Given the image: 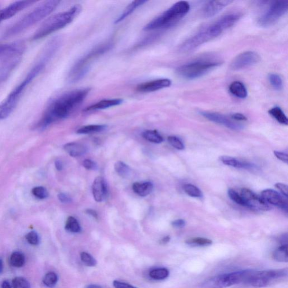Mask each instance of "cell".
Here are the masks:
<instances>
[{
    "label": "cell",
    "mask_w": 288,
    "mask_h": 288,
    "mask_svg": "<svg viewBox=\"0 0 288 288\" xmlns=\"http://www.w3.org/2000/svg\"><path fill=\"white\" fill-rule=\"evenodd\" d=\"M288 1H273L269 8L259 18L258 23L262 27L271 26L288 12Z\"/></svg>",
    "instance_id": "obj_11"
},
{
    "label": "cell",
    "mask_w": 288,
    "mask_h": 288,
    "mask_svg": "<svg viewBox=\"0 0 288 288\" xmlns=\"http://www.w3.org/2000/svg\"><path fill=\"white\" fill-rule=\"evenodd\" d=\"M32 194L36 198L39 199H45L49 196V192L47 189L43 187H37L33 188L32 190Z\"/></svg>",
    "instance_id": "obj_41"
},
{
    "label": "cell",
    "mask_w": 288,
    "mask_h": 288,
    "mask_svg": "<svg viewBox=\"0 0 288 288\" xmlns=\"http://www.w3.org/2000/svg\"><path fill=\"white\" fill-rule=\"evenodd\" d=\"M65 229L67 231L72 233H78L81 231V227L78 220L72 216L68 218Z\"/></svg>",
    "instance_id": "obj_33"
},
{
    "label": "cell",
    "mask_w": 288,
    "mask_h": 288,
    "mask_svg": "<svg viewBox=\"0 0 288 288\" xmlns=\"http://www.w3.org/2000/svg\"><path fill=\"white\" fill-rule=\"evenodd\" d=\"M241 17L240 13H231L222 17L214 23L204 27L194 36L186 40L181 46V52H191L204 43L217 38L224 31L233 26Z\"/></svg>",
    "instance_id": "obj_3"
},
{
    "label": "cell",
    "mask_w": 288,
    "mask_h": 288,
    "mask_svg": "<svg viewBox=\"0 0 288 288\" xmlns=\"http://www.w3.org/2000/svg\"><path fill=\"white\" fill-rule=\"evenodd\" d=\"M55 166H56V169L58 171H61L63 169V163L60 160H57L55 162Z\"/></svg>",
    "instance_id": "obj_53"
},
{
    "label": "cell",
    "mask_w": 288,
    "mask_h": 288,
    "mask_svg": "<svg viewBox=\"0 0 288 288\" xmlns=\"http://www.w3.org/2000/svg\"><path fill=\"white\" fill-rule=\"evenodd\" d=\"M134 192L140 196H146L150 194L153 190V184L151 182H135L133 185Z\"/></svg>",
    "instance_id": "obj_24"
},
{
    "label": "cell",
    "mask_w": 288,
    "mask_h": 288,
    "mask_svg": "<svg viewBox=\"0 0 288 288\" xmlns=\"http://www.w3.org/2000/svg\"><path fill=\"white\" fill-rule=\"evenodd\" d=\"M36 2L37 1H18L0 9V24L16 16L24 9L28 8Z\"/></svg>",
    "instance_id": "obj_15"
},
{
    "label": "cell",
    "mask_w": 288,
    "mask_h": 288,
    "mask_svg": "<svg viewBox=\"0 0 288 288\" xmlns=\"http://www.w3.org/2000/svg\"><path fill=\"white\" fill-rule=\"evenodd\" d=\"M80 257H81V261L83 264L88 266V267H95L97 265V261L96 259L89 253L86 252V251H83L80 254Z\"/></svg>",
    "instance_id": "obj_40"
},
{
    "label": "cell",
    "mask_w": 288,
    "mask_h": 288,
    "mask_svg": "<svg viewBox=\"0 0 288 288\" xmlns=\"http://www.w3.org/2000/svg\"><path fill=\"white\" fill-rule=\"evenodd\" d=\"M229 91L233 96L240 98V99H245L248 96L246 86L240 81H235L231 83L229 86Z\"/></svg>",
    "instance_id": "obj_26"
},
{
    "label": "cell",
    "mask_w": 288,
    "mask_h": 288,
    "mask_svg": "<svg viewBox=\"0 0 288 288\" xmlns=\"http://www.w3.org/2000/svg\"><path fill=\"white\" fill-rule=\"evenodd\" d=\"M221 64V62L217 60L199 59L182 65L177 68V72L182 78L194 79L205 75Z\"/></svg>",
    "instance_id": "obj_7"
},
{
    "label": "cell",
    "mask_w": 288,
    "mask_h": 288,
    "mask_svg": "<svg viewBox=\"0 0 288 288\" xmlns=\"http://www.w3.org/2000/svg\"><path fill=\"white\" fill-rule=\"evenodd\" d=\"M60 2V1H56V0L42 2L41 4L7 29L4 34V37L10 38L19 34L32 27L33 25L39 22L53 13Z\"/></svg>",
    "instance_id": "obj_4"
},
{
    "label": "cell",
    "mask_w": 288,
    "mask_h": 288,
    "mask_svg": "<svg viewBox=\"0 0 288 288\" xmlns=\"http://www.w3.org/2000/svg\"><path fill=\"white\" fill-rule=\"evenodd\" d=\"M113 46L112 43H107L96 47L93 49L86 56L83 57L82 59L78 60L75 66L73 68L71 73L70 77L73 81H76L82 77L87 72L89 65L90 62L92 61L94 58L101 56V55L107 52L111 49Z\"/></svg>",
    "instance_id": "obj_10"
},
{
    "label": "cell",
    "mask_w": 288,
    "mask_h": 288,
    "mask_svg": "<svg viewBox=\"0 0 288 288\" xmlns=\"http://www.w3.org/2000/svg\"><path fill=\"white\" fill-rule=\"evenodd\" d=\"M261 58L257 53L249 51L238 55L232 61L230 67L234 71L242 70L253 66Z\"/></svg>",
    "instance_id": "obj_13"
},
{
    "label": "cell",
    "mask_w": 288,
    "mask_h": 288,
    "mask_svg": "<svg viewBox=\"0 0 288 288\" xmlns=\"http://www.w3.org/2000/svg\"><path fill=\"white\" fill-rule=\"evenodd\" d=\"M287 275V269L251 271L246 283L254 288H263L270 285L275 280L284 278Z\"/></svg>",
    "instance_id": "obj_9"
},
{
    "label": "cell",
    "mask_w": 288,
    "mask_h": 288,
    "mask_svg": "<svg viewBox=\"0 0 288 288\" xmlns=\"http://www.w3.org/2000/svg\"><path fill=\"white\" fill-rule=\"evenodd\" d=\"M269 81L273 88L277 91H281L283 88V82L281 77L277 74H271L268 76Z\"/></svg>",
    "instance_id": "obj_38"
},
{
    "label": "cell",
    "mask_w": 288,
    "mask_h": 288,
    "mask_svg": "<svg viewBox=\"0 0 288 288\" xmlns=\"http://www.w3.org/2000/svg\"><path fill=\"white\" fill-rule=\"evenodd\" d=\"M220 159L222 163L224 165L230 166L232 167L237 168V169H250L252 166L249 163L240 161V160L237 159L231 156L223 155L221 156Z\"/></svg>",
    "instance_id": "obj_25"
},
{
    "label": "cell",
    "mask_w": 288,
    "mask_h": 288,
    "mask_svg": "<svg viewBox=\"0 0 288 288\" xmlns=\"http://www.w3.org/2000/svg\"><path fill=\"white\" fill-rule=\"evenodd\" d=\"M143 136L145 140L153 143L160 144L163 141V137L156 130L146 131L143 133Z\"/></svg>",
    "instance_id": "obj_31"
},
{
    "label": "cell",
    "mask_w": 288,
    "mask_h": 288,
    "mask_svg": "<svg viewBox=\"0 0 288 288\" xmlns=\"http://www.w3.org/2000/svg\"><path fill=\"white\" fill-rule=\"evenodd\" d=\"M14 288H31L29 281L22 277H17L12 282Z\"/></svg>",
    "instance_id": "obj_42"
},
{
    "label": "cell",
    "mask_w": 288,
    "mask_h": 288,
    "mask_svg": "<svg viewBox=\"0 0 288 288\" xmlns=\"http://www.w3.org/2000/svg\"><path fill=\"white\" fill-rule=\"evenodd\" d=\"M92 189L94 198L96 201H104L108 194L107 185L104 178L100 176L96 177L93 182Z\"/></svg>",
    "instance_id": "obj_20"
},
{
    "label": "cell",
    "mask_w": 288,
    "mask_h": 288,
    "mask_svg": "<svg viewBox=\"0 0 288 288\" xmlns=\"http://www.w3.org/2000/svg\"><path fill=\"white\" fill-rule=\"evenodd\" d=\"M115 170L119 176L123 178L129 176L131 171L130 167L122 161H118L115 163Z\"/></svg>",
    "instance_id": "obj_36"
},
{
    "label": "cell",
    "mask_w": 288,
    "mask_h": 288,
    "mask_svg": "<svg viewBox=\"0 0 288 288\" xmlns=\"http://www.w3.org/2000/svg\"><path fill=\"white\" fill-rule=\"evenodd\" d=\"M83 166L87 170H96L97 165L96 162L91 159H85L83 162Z\"/></svg>",
    "instance_id": "obj_46"
},
{
    "label": "cell",
    "mask_w": 288,
    "mask_h": 288,
    "mask_svg": "<svg viewBox=\"0 0 288 288\" xmlns=\"http://www.w3.org/2000/svg\"><path fill=\"white\" fill-rule=\"evenodd\" d=\"M200 114L209 121L220 124L232 130H238L242 128V126L231 121L223 115L218 114V113L201 112Z\"/></svg>",
    "instance_id": "obj_16"
},
{
    "label": "cell",
    "mask_w": 288,
    "mask_h": 288,
    "mask_svg": "<svg viewBox=\"0 0 288 288\" xmlns=\"http://www.w3.org/2000/svg\"><path fill=\"white\" fill-rule=\"evenodd\" d=\"M25 239L29 244L32 246H38L40 243V238L37 232L32 231L25 236Z\"/></svg>",
    "instance_id": "obj_43"
},
{
    "label": "cell",
    "mask_w": 288,
    "mask_h": 288,
    "mask_svg": "<svg viewBox=\"0 0 288 288\" xmlns=\"http://www.w3.org/2000/svg\"><path fill=\"white\" fill-rule=\"evenodd\" d=\"M25 49V46L23 42H0V65L14 60L21 59Z\"/></svg>",
    "instance_id": "obj_12"
},
{
    "label": "cell",
    "mask_w": 288,
    "mask_h": 288,
    "mask_svg": "<svg viewBox=\"0 0 288 288\" xmlns=\"http://www.w3.org/2000/svg\"><path fill=\"white\" fill-rule=\"evenodd\" d=\"M58 280L59 278L56 273L49 272L45 275L42 282L46 287L52 288L57 285Z\"/></svg>",
    "instance_id": "obj_37"
},
{
    "label": "cell",
    "mask_w": 288,
    "mask_h": 288,
    "mask_svg": "<svg viewBox=\"0 0 288 288\" xmlns=\"http://www.w3.org/2000/svg\"><path fill=\"white\" fill-rule=\"evenodd\" d=\"M58 197L60 202L64 204L69 203L72 202V199L67 195L65 194L64 193H60V194H58Z\"/></svg>",
    "instance_id": "obj_50"
},
{
    "label": "cell",
    "mask_w": 288,
    "mask_h": 288,
    "mask_svg": "<svg viewBox=\"0 0 288 288\" xmlns=\"http://www.w3.org/2000/svg\"><path fill=\"white\" fill-rule=\"evenodd\" d=\"M186 222L182 219L174 220L172 222L173 227L176 228H182L185 226Z\"/></svg>",
    "instance_id": "obj_51"
},
{
    "label": "cell",
    "mask_w": 288,
    "mask_h": 288,
    "mask_svg": "<svg viewBox=\"0 0 288 288\" xmlns=\"http://www.w3.org/2000/svg\"><path fill=\"white\" fill-rule=\"evenodd\" d=\"M186 244L191 247H208L212 244V241L209 239L198 237L187 240Z\"/></svg>",
    "instance_id": "obj_35"
},
{
    "label": "cell",
    "mask_w": 288,
    "mask_h": 288,
    "mask_svg": "<svg viewBox=\"0 0 288 288\" xmlns=\"http://www.w3.org/2000/svg\"><path fill=\"white\" fill-rule=\"evenodd\" d=\"M275 187L280 191L282 193L283 195L286 196V197H288V186L286 184H284L282 183H277L275 184Z\"/></svg>",
    "instance_id": "obj_49"
},
{
    "label": "cell",
    "mask_w": 288,
    "mask_h": 288,
    "mask_svg": "<svg viewBox=\"0 0 288 288\" xmlns=\"http://www.w3.org/2000/svg\"><path fill=\"white\" fill-rule=\"evenodd\" d=\"M231 118L239 121H245L247 120L246 116L241 114H233L231 115Z\"/></svg>",
    "instance_id": "obj_52"
},
{
    "label": "cell",
    "mask_w": 288,
    "mask_h": 288,
    "mask_svg": "<svg viewBox=\"0 0 288 288\" xmlns=\"http://www.w3.org/2000/svg\"><path fill=\"white\" fill-rule=\"evenodd\" d=\"M64 149L72 157H77L84 154L87 151L85 146L78 143H69L64 146Z\"/></svg>",
    "instance_id": "obj_23"
},
{
    "label": "cell",
    "mask_w": 288,
    "mask_h": 288,
    "mask_svg": "<svg viewBox=\"0 0 288 288\" xmlns=\"http://www.w3.org/2000/svg\"><path fill=\"white\" fill-rule=\"evenodd\" d=\"M150 278L155 280H163L169 276V269L166 268H158L152 269L149 273Z\"/></svg>",
    "instance_id": "obj_32"
},
{
    "label": "cell",
    "mask_w": 288,
    "mask_h": 288,
    "mask_svg": "<svg viewBox=\"0 0 288 288\" xmlns=\"http://www.w3.org/2000/svg\"><path fill=\"white\" fill-rule=\"evenodd\" d=\"M114 286L115 288H137L134 287L131 284L125 282H121L119 280H115L114 283Z\"/></svg>",
    "instance_id": "obj_47"
},
{
    "label": "cell",
    "mask_w": 288,
    "mask_h": 288,
    "mask_svg": "<svg viewBox=\"0 0 288 288\" xmlns=\"http://www.w3.org/2000/svg\"><path fill=\"white\" fill-rule=\"evenodd\" d=\"M58 47L52 42H48L40 55L39 59L33 66L28 74L0 104V120L5 119L12 114L17 106L25 90L36 78L41 74L47 63L57 52Z\"/></svg>",
    "instance_id": "obj_2"
},
{
    "label": "cell",
    "mask_w": 288,
    "mask_h": 288,
    "mask_svg": "<svg viewBox=\"0 0 288 288\" xmlns=\"http://www.w3.org/2000/svg\"><path fill=\"white\" fill-rule=\"evenodd\" d=\"M89 88L68 91L51 101L35 128L45 130L55 122L68 117L85 100L90 92Z\"/></svg>",
    "instance_id": "obj_1"
},
{
    "label": "cell",
    "mask_w": 288,
    "mask_h": 288,
    "mask_svg": "<svg viewBox=\"0 0 288 288\" xmlns=\"http://www.w3.org/2000/svg\"><path fill=\"white\" fill-rule=\"evenodd\" d=\"M172 82L169 79H159L141 84L137 87L138 91L142 93H151L167 88Z\"/></svg>",
    "instance_id": "obj_19"
},
{
    "label": "cell",
    "mask_w": 288,
    "mask_h": 288,
    "mask_svg": "<svg viewBox=\"0 0 288 288\" xmlns=\"http://www.w3.org/2000/svg\"><path fill=\"white\" fill-rule=\"evenodd\" d=\"M246 206L258 211H268L270 210L269 204L261 197L255 194L252 191L247 188H243L241 191V195Z\"/></svg>",
    "instance_id": "obj_14"
},
{
    "label": "cell",
    "mask_w": 288,
    "mask_h": 288,
    "mask_svg": "<svg viewBox=\"0 0 288 288\" xmlns=\"http://www.w3.org/2000/svg\"><path fill=\"white\" fill-rule=\"evenodd\" d=\"M232 2V1H229V0L207 2L202 9V15L203 17L206 18L214 17Z\"/></svg>",
    "instance_id": "obj_18"
},
{
    "label": "cell",
    "mask_w": 288,
    "mask_h": 288,
    "mask_svg": "<svg viewBox=\"0 0 288 288\" xmlns=\"http://www.w3.org/2000/svg\"><path fill=\"white\" fill-rule=\"evenodd\" d=\"M170 240V237L169 236H166L164 237V238L160 240V243L162 244H165L169 243Z\"/></svg>",
    "instance_id": "obj_56"
},
{
    "label": "cell",
    "mask_w": 288,
    "mask_h": 288,
    "mask_svg": "<svg viewBox=\"0 0 288 288\" xmlns=\"http://www.w3.org/2000/svg\"><path fill=\"white\" fill-rule=\"evenodd\" d=\"M123 100L121 99H114L101 100L98 103L86 108L87 112L101 110L108 108H111L116 105H119L123 103Z\"/></svg>",
    "instance_id": "obj_22"
},
{
    "label": "cell",
    "mask_w": 288,
    "mask_h": 288,
    "mask_svg": "<svg viewBox=\"0 0 288 288\" xmlns=\"http://www.w3.org/2000/svg\"><path fill=\"white\" fill-rule=\"evenodd\" d=\"M21 59H18L0 65V84L4 82L13 74Z\"/></svg>",
    "instance_id": "obj_21"
},
{
    "label": "cell",
    "mask_w": 288,
    "mask_h": 288,
    "mask_svg": "<svg viewBox=\"0 0 288 288\" xmlns=\"http://www.w3.org/2000/svg\"><path fill=\"white\" fill-rule=\"evenodd\" d=\"M86 288H103L99 285H96V284H89V285L87 286Z\"/></svg>",
    "instance_id": "obj_57"
},
{
    "label": "cell",
    "mask_w": 288,
    "mask_h": 288,
    "mask_svg": "<svg viewBox=\"0 0 288 288\" xmlns=\"http://www.w3.org/2000/svg\"><path fill=\"white\" fill-rule=\"evenodd\" d=\"M190 9L191 6L188 2L178 1L146 25L144 30H157L173 27L187 15Z\"/></svg>",
    "instance_id": "obj_6"
},
{
    "label": "cell",
    "mask_w": 288,
    "mask_h": 288,
    "mask_svg": "<svg viewBox=\"0 0 288 288\" xmlns=\"http://www.w3.org/2000/svg\"><path fill=\"white\" fill-rule=\"evenodd\" d=\"M11 265L14 268H20L23 267L25 263V257L23 253L20 251H14L10 258Z\"/></svg>",
    "instance_id": "obj_29"
},
{
    "label": "cell",
    "mask_w": 288,
    "mask_h": 288,
    "mask_svg": "<svg viewBox=\"0 0 288 288\" xmlns=\"http://www.w3.org/2000/svg\"><path fill=\"white\" fill-rule=\"evenodd\" d=\"M107 129L105 125H89L81 127L77 130V133L79 134H88L96 133L102 132Z\"/></svg>",
    "instance_id": "obj_34"
},
{
    "label": "cell",
    "mask_w": 288,
    "mask_h": 288,
    "mask_svg": "<svg viewBox=\"0 0 288 288\" xmlns=\"http://www.w3.org/2000/svg\"><path fill=\"white\" fill-rule=\"evenodd\" d=\"M168 141L174 148L177 150H184L185 147L183 143L176 136H171L168 137Z\"/></svg>",
    "instance_id": "obj_45"
},
{
    "label": "cell",
    "mask_w": 288,
    "mask_h": 288,
    "mask_svg": "<svg viewBox=\"0 0 288 288\" xmlns=\"http://www.w3.org/2000/svg\"><path fill=\"white\" fill-rule=\"evenodd\" d=\"M251 270H242L218 275L207 279L202 286L205 288H227L241 283H246Z\"/></svg>",
    "instance_id": "obj_8"
},
{
    "label": "cell",
    "mask_w": 288,
    "mask_h": 288,
    "mask_svg": "<svg viewBox=\"0 0 288 288\" xmlns=\"http://www.w3.org/2000/svg\"><path fill=\"white\" fill-rule=\"evenodd\" d=\"M81 9V6L76 5L66 12L54 14L47 18L36 31L32 39L38 40L44 38L46 36L66 27L78 15Z\"/></svg>",
    "instance_id": "obj_5"
},
{
    "label": "cell",
    "mask_w": 288,
    "mask_h": 288,
    "mask_svg": "<svg viewBox=\"0 0 288 288\" xmlns=\"http://www.w3.org/2000/svg\"><path fill=\"white\" fill-rule=\"evenodd\" d=\"M261 196L268 203L279 207L287 211V200L278 192L273 191L272 189H266L262 192Z\"/></svg>",
    "instance_id": "obj_17"
},
{
    "label": "cell",
    "mask_w": 288,
    "mask_h": 288,
    "mask_svg": "<svg viewBox=\"0 0 288 288\" xmlns=\"http://www.w3.org/2000/svg\"><path fill=\"white\" fill-rule=\"evenodd\" d=\"M147 1H134L130 3L128 6L123 11L121 15L115 21V24H118L121 22L124 19H126L127 17H129L132 14L134 10H135L138 7L143 5L145 3L147 2Z\"/></svg>",
    "instance_id": "obj_27"
},
{
    "label": "cell",
    "mask_w": 288,
    "mask_h": 288,
    "mask_svg": "<svg viewBox=\"0 0 288 288\" xmlns=\"http://www.w3.org/2000/svg\"><path fill=\"white\" fill-rule=\"evenodd\" d=\"M273 257L274 260L280 262H288V245L282 244L278 249H276L273 253Z\"/></svg>",
    "instance_id": "obj_30"
},
{
    "label": "cell",
    "mask_w": 288,
    "mask_h": 288,
    "mask_svg": "<svg viewBox=\"0 0 288 288\" xmlns=\"http://www.w3.org/2000/svg\"><path fill=\"white\" fill-rule=\"evenodd\" d=\"M269 114L282 125H288V119L282 109L279 107L272 108L269 111Z\"/></svg>",
    "instance_id": "obj_28"
},
{
    "label": "cell",
    "mask_w": 288,
    "mask_h": 288,
    "mask_svg": "<svg viewBox=\"0 0 288 288\" xmlns=\"http://www.w3.org/2000/svg\"><path fill=\"white\" fill-rule=\"evenodd\" d=\"M2 288H13L8 280H4L2 283Z\"/></svg>",
    "instance_id": "obj_55"
},
{
    "label": "cell",
    "mask_w": 288,
    "mask_h": 288,
    "mask_svg": "<svg viewBox=\"0 0 288 288\" xmlns=\"http://www.w3.org/2000/svg\"><path fill=\"white\" fill-rule=\"evenodd\" d=\"M3 262L1 259H0V274L3 272Z\"/></svg>",
    "instance_id": "obj_58"
},
{
    "label": "cell",
    "mask_w": 288,
    "mask_h": 288,
    "mask_svg": "<svg viewBox=\"0 0 288 288\" xmlns=\"http://www.w3.org/2000/svg\"><path fill=\"white\" fill-rule=\"evenodd\" d=\"M273 153H274V154L277 158L282 160V161L284 163L287 164L288 163V156L287 153L276 151L273 152Z\"/></svg>",
    "instance_id": "obj_48"
},
{
    "label": "cell",
    "mask_w": 288,
    "mask_h": 288,
    "mask_svg": "<svg viewBox=\"0 0 288 288\" xmlns=\"http://www.w3.org/2000/svg\"><path fill=\"white\" fill-rule=\"evenodd\" d=\"M86 212L87 214H89V215H90V216H93L94 218H98L97 214L96 212V211H94L93 210L89 209V210H86Z\"/></svg>",
    "instance_id": "obj_54"
},
{
    "label": "cell",
    "mask_w": 288,
    "mask_h": 288,
    "mask_svg": "<svg viewBox=\"0 0 288 288\" xmlns=\"http://www.w3.org/2000/svg\"><path fill=\"white\" fill-rule=\"evenodd\" d=\"M184 190L185 192L192 197L200 198L202 196L201 191L194 185L185 184L184 186Z\"/></svg>",
    "instance_id": "obj_39"
},
{
    "label": "cell",
    "mask_w": 288,
    "mask_h": 288,
    "mask_svg": "<svg viewBox=\"0 0 288 288\" xmlns=\"http://www.w3.org/2000/svg\"><path fill=\"white\" fill-rule=\"evenodd\" d=\"M228 195L229 197L233 201L235 202L238 205L246 206L245 202L244 201L242 196L239 195L238 192L233 189H229L228 191Z\"/></svg>",
    "instance_id": "obj_44"
}]
</instances>
